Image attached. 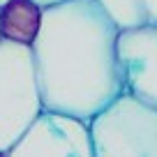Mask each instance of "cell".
I'll return each mask as SVG.
<instances>
[{
	"label": "cell",
	"instance_id": "obj_6",
	"mask_svg": "<svg viewBox=\"0 0 157 157\" xmlns=\"http://www.w3.org/2000/svg\"><path fill=\"white\" fill-rule=\"evenodd\" d=\"M44 7L35 0H7L0 5V39L33 46L42 28Z\"/></svg>",
	"mask_w": 157,
	"mask_h": 157
},
{
	"label": "cell",
	"instance_id": "obj_4",
	"mask_svg": "<svg viewBox=\"0 0 157 157\" xmlns=\"http://www.w3.org/2000/svg\"><path fill=\"white\" fill-rule=\"evenodd\" d=\"M10 157H95L88 123L65 113L42 111L23 136L7 150Z\"/></svg>",
	"mask_w": 157,
	"mask_h": 157
},
{
	"label": "cell",
	"instance_id": "obj_3",
	"mask_svg": "<svg viewBox=\"0 0 157 157\" xmlns=\"http://www.w3.org/2000/svg\"><path fill=\"white\" fill-rule=\"evenodd\" d=\"M42 111L33 49L0 39V150H10Z\"/></svg>",
	"mask_w": 157,
	"mask_h": 157
},
{
	"label": "cell",
	"instance_id": "obj_11",
	"mask_svg": "<svg viewBox=\"0 0 157 157\" xmlns=\"http://www.w3.org/2000/svg\"><path fill=\"white\" fill-rule=\"evenodd\" d=\"M2 2H7V0H0V5H2Z\"/></svg>",
	"mask_w": 157,
	"mask_h": 157
},
{
	"label": "cell",
	"instance_id": "obj_2",
	"mask_svg": "<svg viewBox=\"0 0 157 157\" xmlns=\"http://www.w3.org/2000/svg\"><path fill=\"white\" fill-rule=\"evenodd\" d=\"M95 157H157V106L120 93L88 120Z\"/></svg>",
	"mask_w": 157,
	"mask_h": 157
},
{
	"label": "cell",
	"instance_id": "obj_9",
	"mask_svg": "<svg viewBox=\"0 0 157 157\" xmlns=\"http://www.w3.org/2000/svg\"><path fill=\"white\" fill-rule=\"evenodd\" d=\"M35 2L42 7H51V5H58V2H65V0H35Z\"/></svg>",
	"mask_w": 157,
	"mask_h": 157
},
{
	"label": "cell",
	"instance_id": "obj_7",
	"mask_svg": "<svg viewBox=\"0 0 157 157\" xmlns=\"http://www.w3.org/2000/svg\"><path fill=\"white\" fill-rule=\"evenodd\" d=\"M95 2L106 12V16L116 23L118 30L150 23L143 0H95Z\"/></svg>",
	"mask_w": 157,
	"mask_h": 157
},
{
	"label": "cell",
	"instance_id": "obj_5",
	"mask_svg": "<svg viewBox=\"0 0 157 157\" xmlns=\"http://www.w3.org/2000/svg\"><path fill=\"white\" fill-rule=\"evenodd\" d=\"M116 46L125 93L157 106V23L118 30Z\"/></svg>",
	"mask_w": 157,
	"mask_h": 157
},
{
	"label": "cell",
	"instance_id": "obj_10",
	"mask_svg": "<svg viewBox=\"0 0 157 157\" xmlns=\"http://www.w3.org/2000/svg\"><path fill=\"white\" fill-rule=\"evenodd\" d=\"M0 157H10V155H7V152H5V150H0Z\"/></svg>",
	"mask_w": 157,
	"mask_h": 157
},
{
	"label": "cell",
	"instance_id": "obj_8",
	"mask_svg": "<svg viewBox=\"0 0 157 157\" xmlns=\"http://www.w3.org/2000/svg\"><path fill=\"white\" fill-rule=\"evenodd\" d=\"M143 5H146L150 23H157V0H143Z\"/></svg>",
	"mask_w": 157,
	"mask_h": 157
},
{
	"label": "cell",
	"instance_id": "obj_1",
	"mask_svg": "<svg viewBox=\"0 0 157 157\" xmlns=\"http://www.w3.org/2000/svg\"><path fill=\"white\" fill-rule=\"evenodd\" d=\"M118 28L95 0H65L44 7L33 42V60L44 111L88 123L123 88Z\"/></svg>",
	"mask_w": 157,
	"mask_h": 157
}]
</instances>
